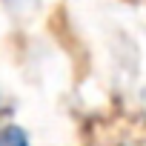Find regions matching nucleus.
Returning a JSON list of instances; mask_svg holds the SVG:
<instances>
[{
    "label": "nucleus",
    "instance_id": "f257e3e1",
    "mask_svg": "<svg viewBox=\"0 0 146 146\" xmlns=\"http://www.w3.org/2000/svg\"><path fill=\"white\" fill-rule=\"evenodd\" d=\"M0 146H29V137L23 129L6 126V129H0Z\"/></svg>",
    "mask_w": 146,
    "mask_h": 146
}]
</instances>
